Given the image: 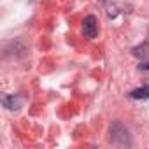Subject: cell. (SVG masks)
Wrapping results in <instances>:
<instances>
[{
  "instance_id": "cell-1",
  "label": "cell",
  "mask_w": 149,
  "mask_h": 149,
  "mask_svg": "<svg viewBox=\"0 0 149 149\" xmlns=\"http://www.w3.org/2000/svg\"><path fill=\"white\" fill-rule=\"evenodd\" d=\"M109 140L118 147H130L132 146L130 130L121 121H112L109 126Z\"/></svg>"
},
{
  "instance_id": "cell-2",
  "label": "cell",
  "mask_w": 149,
  "mask_h": 149,
  "mask_svg": "<svg viewBox=\"0 0 149 149\" xmlns=\"http://www.w3.org/2000/svg\"><path fill=\"white\" fill-rule=\"evenodd\" d=\"M83 35L88 39H95L98 35V23L93 14H90L83 19Z\"/></svg>"
},
{
  "instance_id": "cell-3",
  "label": "cell",
  "mask_w": 149,
  "mask_h": 149,
  "mask_svg": "<svg viewBox=\"0 0 149 149\" xmlns=\"http://www.w3.org/2000/svg\"><path fill=\"white\" fill-rule=\"evenodd\" d=\"M21 104H23L21 95H4V97H2V105H4L6 109H9V111L19 109Z\"/></svg>"
},
{
  "instance_id": "cell-4",
  "label": "cell",
  "mask_w": 149,
  "mask_h": 149,
  "mask_svg": "<svg viewBox=\"0 0 149 149\" xmlns=\"http://www.w3.org/2000/svg\"><path fill=\"white\" fill-rule=\"evenodd\" d=\"M128 95H130V98H133V100H149V84H144V86H140V88H135V90H132Z\"/></svg>"
},
{
  "instance_id": "cell-5",
  "label": "cell",
  "mask_w": 149,
  "mask_h": 149,
  "mask_svg": "<svg viewBox=\"0 0 149 149\" xmlns=\"http://www.w3.org/2000/svg\"><path fill=\"white\" fill-rule=\"evenodd\" d=\"M132 54H133L135 58H140V60L147 58V56H149V40H144L142 44L132 47Z\"/></svg>"
},
{
  "instance_id": "cell-6",
  "label": "cell",
  "mask_w": 149,
  "mask_h": 149,
  "mask_svg": "<svg viewBox=\"0 0 149 149\" xmlns=\"http://www.w3.org/2000/svg\"><path fill=\"white\" fill-rule=\"evenodd\" d=\"M139 68H140V70H146V72H149V61H144V63H140V65H139Z\"/></svg>"
}]
</instances>
